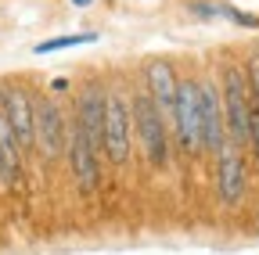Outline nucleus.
Returning a JSON list of instances; mask_svg holds the SVG:
<instances>
[{"label": "nucleus", "instance_id": "nucleus-1", "mask_svg": "<svg viewBox=\"0 0 259 255\" xmlns=\"http://www.w3.org/2000/svg\"><path fill=\"white\" fill-rule=\"evenodd\" d=\"M130 122H134V137L141 140V151L148 158L151 169H166L169 166V126L155 108L151 93L141 90L130 97Z\"/></svg>", "mask_w": 259, "mask_h": 255}, {"label": "nucleus", "instance_id": "nucleus-2", "mask_svg": "<svg viewBox=\"0 0 259 255\" xmlns=\"http://www.w3.org/2000/svg\"><path fill=\"white\" fill-rule=\"evenodd\" d=\"M101 155L112 166H126L134 155V122H130V101L119 90H105V126H101Z\"/></svg>", "mask_w": 259, "mask_h": 255}, {"label": "nucleus", "instance_id": "nucleus-3", "mask_svg": "<svg viewBox=\"0 0 259 255\" xmlns=\"http://www.w3.org/2000/svg\"><path fill=\"white\" fill-rule=\"evenodd\" d=\"M220 105H223V122H227V140L241 147L248 140V112H252V93H248L245 69H238V65L223 69V76H220Z\"/></svg>", "mask_w": 259, "mask_h": 255}, {"label": "nucleus", "instance_id": "nucleus-4", "mask_svg": "<svg viewBox=\"0 0 259 255\" xmlns=\"http://www.w3.org/2000/svg\"><path fill=\"white\" fill-rule=\"evenodd\" d=\"M65 151H69V173L76 180L79 194H94L101 187V144H97L83 126L72 119L69 122V140H65Z\"/></svg>", "mask_w": 259, "mask_h": 255}, {"label": "nucleus", "instance_id": "nucleus-5", "mask_svg": "<svg viewBox=\"0 0 259 255\" xmlns=\"http://www.w3.org/2000/svg\"><path fill=\"white\" fill-rule=\"evenodd\" d=\"M173 133L184 155H202V79H180L177 86V112Z\"/></svg>", "mask_w": 259, "mask_h": 255}, {"label": "nucleus", "instance_id": "nucleus-6", "mask_svg": "<svg viewBox=\"0 0 259 255\" xmlns=\"http://www.w3.org/2000/svg\"><path fill=\"white\" fill-rule=\"evenodd\" d=\"M245 187H248V166H245L238 144L227 140L216 151V194L223 205H238L245 198Z\"/></svg>", "mask_w": 259, "mask_h": 255}, {"label": "nucleus", "instance_id": "nucleus-7", "mask_svg": "<svg viewBox=\"0 0 259 255\" xmlns=\"http://www.w3.org/2000/svg\"><path fill=\"white\" fill-rule=\"evenodd\" d=\"M32 126H36V147L47 162L61 155L65 140H69V122H65L61 108L51 101V97H40L36 108H32Z\"/></svg>", "mask_w": 259, "mask_h": 255}, {"label": "nucleus", "instance_id": "nucleus-8", "mask_svg": "<svg viewBox=\"0 0 259 255\" xmlns=\"http://www.w3.org/2000/svg\"><path fill=\"white\" fill-rule=\"evenodd\" d=\"M32 108H36V101H32V93L25 86H8L4 90V105H0V115L8 119L11 133L18 140L22 151H29L32 144H36V126H32Z\"/></svg>", "mask_w": 259, "mask_h": 255}, {"label": "nucleus", "instance_id": "nucleus-9", "mask_svg": "<svg viewBox=\"0 0 259 255\" xmlns=\"http://www.w3.org/2000/svg\"><path fill=\"white\" fill-rule=\"evenodd\" d=\"M144 83H148V93H151V101L155 108L162 112V119H166V126L173 130V112H177V69L169 65L166 58H151L148 65H144Z\"/></svg>", "mask_w": 259, "mask_h": 255}, {"label": "nucleus", "instance_id": "nucleus-10", "mask_svg": "<svg viewBox=\"0 0 259 255\" xmlns=\"http://www.w3.org/2000/svg\"><path fill=\"white\" fill-rule=\"evenodd\" d=\"M227 144V122H223V105L220 90L202 79V151H220Z\"/></svg>", "mask_w": 259, "mask_h": 255}, {"label": "nucleus", "instance_id": "nucleus-11", "mask_svg": "<svg viewBox=\"0 0 259 255\" xmlns=\"http://www.w3.org/2000/svg\"><path fill=\"white\" fill-rule=\"evenodd\" d=\"M76 122L83 126L97 144H101V126H105V90H101V83H90L79 93V101H76Z\"/></svg>", "mask_w": 259, "mask_h": 255}, {"label": "nucleus", "instance_id": "nucleus-12", "mask_svg": "<svg viewBox=\"0 0 259 255\" xmlns=\"http://www.w3.org/2000/svg\"><path fill=\"white\" fill-rule=\"evenodd\" d=\"M18 169H22V147L11 133L8 119L0 115V187H11L18 180Z\"/></svg>", "mask_w": 259, "mask_h": 255}, {"label": "nucleus", "instance_id": "nucleus-13", "mask_svg": "<svg viewBox=\"0 0 259 255\" xmlns=\"http://www.w3.org/2000/svg\"><path fill=\"white\" fill-rule=\"evenodd\" d=\"M79 43H94V33H76V36H54L36 43V54H51V50H65V47H79Z\"/></svg>", "mask_w": 259, "mask_h": 255}, {"label": "nucleus", "instance_id": "nucleus-14", "mask_svg": "<svg viewBox=\"0 0 259 255\" xmlns=\"http://www.w3.org/2000/svg\"><path fill=\"white\" fill-rule=\"evenodd\" d=\"M248 151H252V158H255V166H259V105L252 101V112H248Z\"/></svg>", "mask_w": 259, "mask_h": 255}, {"label": "nucleus", "instance_id": "nucleus-15", "mask_svg": "<svg viewBox=\"0 0 259 255\" xmlns=\"http://www.w3.org/2000/svg\"><path fill=\"white\" fill-rule=\"evenodd\" d=\"M245 79H248V93H252V101L259 105V54L248 58V65H245Z\"/></svg>", "mask_w": 259, "mask_h": 255}, {"label": "nucleus", "instance_id": "nucleus-16", "mask_svg": "<svg viewBox=\"0 0 259 255\" xmlns=\"http://www.w3.org/2000/svg\"><path fill=\"white\" fill-rule=\"evenodd\" d=\"M72 4H76V8H87V4H94V0H72Z\"/></svg>", "mask_w": 259, "mask_h": 255}]
</instances>
